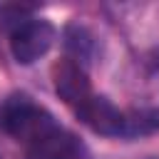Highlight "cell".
<instances>
[{
  "mask_svg": "<svg viewBox=\"0 0 159 159\" xmlns=\"http://www.w3.org/2000/svg\"><path fill=\"white\" fill-rule=\"evenodd\" d=\"M65 50H67V55H70L72 62L84 65L94 55V40H92V35L82 25L72 22V25L65 27Z\"/></svg>",
  "mask_w": 159,
  "mask_h": 159,
  "instance_id": "6",
  "label": "cell"
},
{
  "mask_svg": "<svg viewBox=\"0 0 159 159\" xmlns=\"http://www.w3.org/2000/svg\"><path fill=\"white\" fill-rule=\"evenodd\" d=\"M77 117L94 134H104V137H119L124 134V127H127L124 112H119L107 97H97V94H89L77 107Z\"/></svg>",
  "mask_w": 159,
  "mask_h": 159,
  "instance_id": "3",
  "label": "cell"
},
{
  "mask_svg": "<svg viewBox=\"0 0 159 159\" xmlns=\"http://www.w3.org/2000/svg\"><path fill=\"white\" fill-rule=\"evenodd\" d=\"M0 127H2L10 137H15L17 142L32 144V142H37L42 134H47L50 129H55L57 122H55V117H52L47 109L37 107L30 97H25V94H12V97H7L5 104L0 107Z\"/></svg>",
  "mask_w": 159,
  "mask_h": 159,
  "instance_id": "1",
  "label": "cell"
},
{
  "mask_svg": "<svg viewBox=\"0 0 159 159\" xmlns=\"http://www.w3.org/2000/svg\"><path fill=\"white\" fill-rule=\"evenodd\" d=\"M55 37H57V30H55L52 22H47V20H25L10 35L12 57L20 65H32L42 55H47V50L55 45Z\"/></svg>",
  "mask_w": 159,
  "mask_h": 159,
  "instance_id": "2",
  "label": "cell"
},
{
  "mask_svg": "<svg viewBox=\"0 0 159 159\" xmlns=\"http://www.w3.org/2000/svg\"><path fill=\"white\" fill-rule=\"evenodd\" d=\"M52 84H55V92L60 94V99H65L67 104H75V107H80L92 94L84 67L72 62L70 57H62L52 65Z\"/></svg>",
  "mask_w": 159,
  "mask_h": 159,
  "instance_id": "4",
  "label": "cell"
},
{
  "mask_svg": "<svg viewBox=\"0 0 159 159\" xmlns=\"http://www.w3.org/2000/svg\"><path fill=\"white\" fill-rule=\"evenodd\" d=\"M30 157L32 159H82L84 147L72 132L57 124L55 129H50L47 134H42L37 142L30 144Z\"/></svg>",
  "mask_w": 159,
  "mask_h": 159,
  "instance_id": "5",
  "label": "cell"
}]
</instances>
